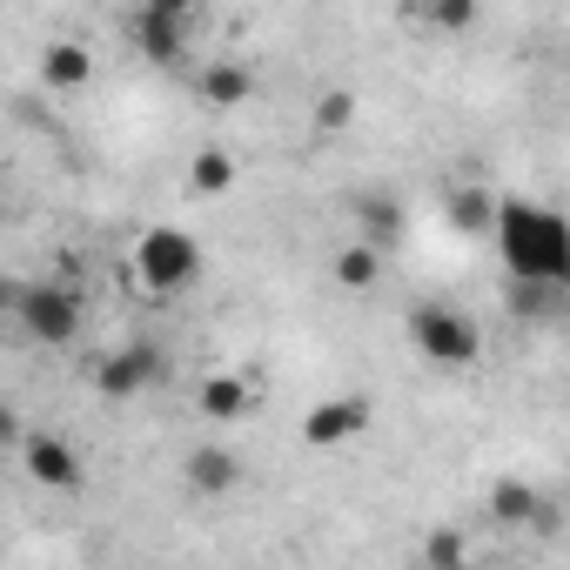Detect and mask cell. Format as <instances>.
<instances>
[{
    "label": "cell",
    "instance_id": "cell-1",
    "mask_svg": "<svg viewBox=\"0 0 570 570\" xmlns=\"http://www.w3.org/2000/svg\"><path fill=\"white\" fill-rule=\"evenodd\" d=\"M497 255L517 282H543V289H563L570 282V222L557 208L537 202H497Z\"/></svg>",
    "mask_w": 570,
    "mask_h": 570
},
{
    "label": "cell",
    "instance_id": "cell-2",
    "mask_svg": "<svg viewBox=\"0 0 570 570\" xmlns=\"http://www.w3.org/2000/svg\"><path fill=\"white\" fill-rule=\"evenodd\" d=\"M135 275H141V289H155V296L188 289V282L202 275L195 235H188V228H148V235L135 242Z\"/></svg>",
    "mask_w": 570,
    "mask_h": 570
},
{
    "label": "cell",
    "instance_id": "cell-3",
    "mask_svg": "<svg viewBox=\"0 0 570 570\" xmlns=\"http://www.w3.org/2000/svg\"><path fill=\"white\" fill-rule=\"evenodd\" d=\"M410 336H416L423 363H436V370H470L483 356V330L463 309H443V303H423L410 316Z\"/></svg>",
    "mask_w": 570,
    "mask_h": 570
},
{
    "label": "cell",
    "instance_id": "cell-4",
    "mask_svg": "<svg viewBox=\"0 0 570 570\" xmlns=\"http://www.w3.org/2000/svg\"><path fill=\"white\" fill-rule=\"evenodd\" d=\"M14 316L35 343L61 350L81 336V289H68V282H28V289H14Z\"/></svg>",
    "mask_w": 570,
    "mask_h": 570
},
{
    "label": "cell",
    "instance_id": "cell-5",
    "mask_svg": "<svg viewBox=\"0 0 570 570\" xmlns=\"http://www.w3.org/2000/svg\"><path fill=\"white\" fill-rule=\"evenodd\" d=\"M155 376H161V350L128 343V350H115V356L95 370V390H101V396H115V403H128V396H141Z\"/></svg>",
    "mask_w": 570,
    "mask_h": 570
},
{
    "label": "cell",
    "instance_id": "cell-6",
    "mask_svg": "<svg viewBox=\"0 0 570 570\" xmlns=\"http://www.w3.org/2000/svg\"><path fill=\"white\" fill-rule=\"evenodd\" d=\"M490 517L503 523V530H557V503L543 497V490H530V483H517V476H503L497 490H490Z\"/></svg>",
    "mask_w": 570,
    "mask_h": 570
},
{
    "label": "cell",
    "instance_id": "cell-7",
    "mask_svg": "<svg viewBox=\"0 0 570 570\" xmlns=\"http://www.w3.org/2000/svg\"><path fill=\"white\" fill-rule=\"evenodd\" d=\"M21 470H28L41 490H75V483H81V456H75V443H68V436H48V430L21 443Z\"/></svg>",
    "mask_w": 570,
    "mask_h": 570
},
{
    "label": "cell",
    "instance_id": "cell-8",
    "mask_svg": "<svg viewBox=\"0 0 570 570\" xmlns=\"http://www.w3.org/2000/svg\"><path fill=\"white\" fill-rule=\"evenodd\" d=\"M135 48H141V61H155V68H175V61L188 55V14L141 8V14H135Z\"/></svg>",
    "mask_w": 570,
    "mask_h": 570
},
{
    "label": "cell",
    "instance_id": "cell-9",
    "mask_svg": "<svg viewBox=\"0 0 570 570\" xmlns=\"http://www.w3.org/2000/svg\"><path fill=\"white\" fill-rule=\"evenodd\" d=\"M363 430H370V403H363V396H330V403H316V410L303 416V436H309L316 450L350 443V436H363Z\"/></svg>",
    "mask_w": 570,
    "mask_h": 570
},
{
    "label": "cell",
    "instance_id": "cell-10",
    "mask_svg": "<svg viewBox=\"0 0 570 570\" xmlns=\"http://www.w3.org/2000/svg\"><path fill=\"white\" fill-rule=\"evenodd\" d=\"M88 75H95V55H88L81 41H55V48L41 55V81H48L55 95H75V88H88Z\"/></svg>",
    "mask_w": 570,
    "mask_h": 570
},
{
    "label": "cell",
    "instance_id": "cell-11",
    "mask_svg": "<svg viewBox=\"0 0 570 570\" xmlns=\"http://www.w3.org/2000/svg\"><path fill=\"white\" fill-rule=\"evenodd\" d=\"M235 476H242V463H235L228 450H215V443L188 450V490H202V497H222V490H235Z\"/></svg>",
    "mask_w": 570,
    "mask_h": 570
},
{
    "label": "cell",
    "instance_id": "cell-12",
    "mask_svg": "<svg viewBox=\"0 0 570 570\" xmlns=\"http://www.w3.org/2000/svg\"><path fill=\"white\" fill-rule=\"evenodd\" d=\"M195 403H202V416H215V423H235V416H248V383H242V376H208Z\"/></svg>",
    "mask_w": 570,
    "mask_h": 570
},
{
    "label": "cell",
    "instance_id": "cell-13",
    "mask_svg": "<svg viewBox=\"0 0 570 570\" xmlns=\"http://www.w3.org/2000/svg\"><path fill=\"white\" fill-rule=\"evenodd\" d=\"M376 275H383V242H356L336 255V282L343 289H376Z\"/></svg>",
    "mask_w": 570,
    "mask_h": 570
},
{
    "label": "cell",
    "instance_id": "cell-14",
    "mask_svg": "<svg viewBox=\"0 0 570 570\" xmlns=\"http://www.w3.org/2000/svg\"><path fill=\"white\" fill-rule=\"evenodd\" d=\"M248 88H255V75L235 68V61H222V68L202 75V101H208V108H235V101H248Z\"/></svg>",
    "mask_w": 570,
    "mask_h": 570
},
{
    "label": "cell",
    "instance_id": "cell-15",
    "mask_svg": "<svg viewBox=\"0 0 570 570\" xmlns=\"http://www.w3.org/2000/svg\"><path fill=\"white\" fill-rule=\"evenodd\" d=\"M450 228H456V235H483V228H497V202H490L483 188H456V195H450Z\"/></svg>",
    "mask_w": 570,
    "mask_h": 570
},
{
    "label": "cell",
    "instance_id": "cell-16",
    "mask_svg": "<svg viewBox=\"0 0 570 570\" xmlns=\"http://www.w3.org/2000/svg\"><path fill=\"white\" fill-rule=\"evenodd\" d=\"M356 215H363L370 242H383V248H390V242H396V228H403V208H396V195H383V188H376V195H363V202H356Z\"/></svg>",
    "mask_w": 570,
    "mask_h": 570
},
{
    "label": "cell",
    "instance_id": "cell-17",
    "mask_svg": "<svg viewBox=\"0 0 570 570\" xmlns=\"http://www.w3.org/2000/svg\"><path fill=\"white\" fill-rule=\"evenodd\" d=\"M188 181H195V195H222V188H235V161L222 148H208V155H195Z\"/></svg>",
    "mask_w": 570,
    "mask_h": 570
},
{
    "label": "cell",
    "instance_id": "cell-18",
    "mask_svg": "<svg viewBox=\"0 0 570 570\" xmlns=\"http://www.w3.org/2000/svg\"><path fill=\"white\" fill-rule=\"evenodd\" d=\"M423 21L430 35H463L476 21V0H423Z\"/></svg>",
    "mask_w": 570,
    "mask_h": 570
},
{
    "label": "cell",
    "instance_id": "cell-19",
    "mask_svg": "<svg viewBox=\"0 0 570 570\" xmlns=\"http://www.w3.org/2000/svg\"><path fill=\"white\" fill-rule=\"evenodd\" d=\"M350 115H356V101H350V95H343V88H330V95H323V101H316V128H343V121H350Z\"/></svg>",
    "mask_w": 570,
    "mask_h": 570
},
{
    "label": "cell",
    "instance_id": "cell-20",
    "mask_svg": "<svg viewBox=\"0 0 570 570\" xmlns=\"http://www.w3.org/2000/svg\"><path fill=\"white\" fill-rule=\"evenodd\" d=\"M423 550H430V563H463V557H470V550H463V537H456V530H436V537H430V543H423Z\"/></svg>",
    "mask_w": 570,
    "mask_h": 570
},
{
    "label": "cell",
    "instance_id": "cell-21",
    "mask_svg": "<svg viewBox=\"0 0 570 570\" xmlns=\"http://www.w3.org/2000/svg\"><path fill=\"white\" fill-rule=\"evenodd\" d=\"M141 8H168V14H195V0H141Z\"/></svg>",
    "mask_w": 570,
    "mask_h": 570
}]
</instances>
